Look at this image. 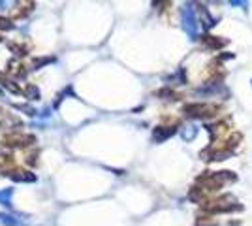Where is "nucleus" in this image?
Masks as SVG:
<instances>
[{
  "label": "nucleus",
  "instance_id": "f257e3e1",
  "mask_svg": "<svg viewBox=\"0 0 252 226\" xmlns=\"http://www.w3.org/2000/svg\"><path fill=\"white\" fill-rule=\"evenodd\" d=\"M233 179H235V175L231 172H211L207 175L200 177V183H205V187L209 191H219L222 185L230 183Z\"/></svg>",
  "mask_w": 252,
  "mask_h": 226
},
{
  "label": "nucleus",
  "instance_id": "f03ea898",
  "mask_svg": "<svg viewBox=\"0 0 252 226\" xmlns=\"http://www.w3.org/2000/svg\"><path fill=\"white\" fill-rule=\"evenodd\" d=\"M183 27L192 40H198V17L192 6H185L183 8Z\"/></svg>",
  "mask_w": 252,
  "mask_h": 226
},
{
  "label": "nucleus",
  "instance_id": "7ed1b4c3",
  "mask_svg": "<svg viewBox=\"0 0 252 226\" xmlns=\"http://www.w3.org/2000/svg\"><path fill=\"white\" fill-rule=\"evenodd\" d=\"M187 115H192V117H207V115H215L217 108L215 106H207V104H190L185 108Z\"/></svg>",
  "mask_w": 252,
  "mask_h": 226
},
{
  "label": "nucleus",
  "instance_id": "20e7f679",
  "mask_svg": "<svg viewBox=\"0 0 252 226\" xmlns=\"http://www.w3.org/2000/svg\"><path fill=\"white\" fill-rule=\"evenodd\" d=\"M32 141H34L32 136H23V134H13V136L4 138V143H8V145H29Z\"/></svg>",
  "mask_w": 252,
  "mask_h": 226
},
{
  "label": "nucleus",
  "instance_id": "39448f33",
  "mask_svg": "<svg viewBox=\"0 0 252 226\" xmlns=\"http://www.w3.org/2000/svg\"><path fill=\"white\" fill-rule=\"evenodd\" d=\"M164 129H166V127H158V129L155 130V140H166L171 134H175V129H169V130H164Z\"/></svg>",
  "mask_w": 252,
  "mask_h": 226
},
{
  "label": "nucleus",
  "instance_id": "423d86ee",
  "mask_svg": "<svg viewBox=\"0 0 252 226\" xmlns=\"http://www.w3.org/2000/svg\"><path fill=\"white\" fill-rule=\"evenodd\" d=\"M203 42L207 43V45H211V47H222V45H226V40H217L215 36H205L203 38Z\"/></svg>",
  "mask_w": 252,
  "mask_h": 226
},
{
  "label": "nucleus",
  "instance_id": "0eeeda50",
  "mask_svg": "<svg viewBox=\"0 0 252 226\" xmlns=\"http://www.w3.org/2000/svg\"><path fill=\"white\" fill-rule=\"evenodd\" d=\"M183 136H185V140H190V138H194V136H196V129H194V127H190V130H187Z\"/></svg>",
  "mask_w": 252,
  "mask_h": 226
}]
</instances>
